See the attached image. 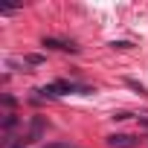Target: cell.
Returning <instances> with one entry per match:
<instances>
[{"label":"cell","instance_id":"10","mask_svg":"<svg viewBox=\"0 0 148 148\" xmlns=\"http://www.w3.org/2000/svg\"><path fill=\"white\" fill-rule=\"evenodd\" d=\"M136 119H139V125H142V128H145V131H148V113H139V116H136Z\"/></svg>","mask_w":148,"mask_h":148},{"label":"cell","instance_id":"1","mask_svg":"<svg viewBox=\"0 0 148 148\" xmlns=\"http://www.w3.org/2000/svg\"><path fill=\"white\" fill-rule=\"evenodd\" d=\"M73 90H79V93H93V87H82V84H73V82H64V79H58V82H52V84H44L38 93H44V96H64V93H73Z\"/></svg>","mask_w":148,"mask_h":148},{"label":"cell","instance_id":"2","mask_svg":"<svg viewBox=\"0 0 148 148\" xmlns=\"http://www.w3.org/2000/svg\"><path fill=\"white\" fill-rule=\"evenodd\" d=\"M105 142H108V148H136L139 136H134V134H110Z\"/></svg>","mask_w":148,"mask_h":148},{"label":"cell","instance_id":"12","mask_svg":"<svg viewBox=\"0 0 148 148\" xmlns=\"http://www.w3.org/2000/svg\"><path fill=\"white\" fill-rule=\"evenodd\" d=\"M12 148H23V142H21V145H18V142H15V145H12Z\"/></svg>","mask_w":148,"mask_h":148},{"label":"cell","instance_id":"9","mask_svg":"<svg viewBox=\"0 0 148 148\" xmlns=\"http://www.w3.org/2000/svg\"><path fill=\"white\" fill-rule=\"evenodd\" d=\"M113 119H116V122H125V119H131V113H125V110H119V113H113Z\"/></svg>","mask_w":148,"mask_h":148},{"label":"cell","instance_id":"11","mask_svg":"<svg viewBox=\"0 0 148 148\" xmlns=\"http://www.w3.org/2000/svg\"><path fill=\"white\" fill-rule=\"evenodd\" d=\"M47 148H73L70 142H52V145H47Z\"/></svg>","mask_w":148,"mask_h":148},{"label":"cell","instance_id":"8","mask_svg":"<svg viewBox=\"0 0 148 148\" xmlns=\"http://www.w3.org/2000/svg\"><path fill=\"white\" fill-rule=\"evenodd\" d=\"M110 47H113V49H131L134 44H131V41H113Z\"/></svg>","mask_w":148,"mask_h":148},{"label":"cell","instance_id":"5","mask_svg":"<svg viewBox=\"0 0 148 148\" xmlns=\"http://www.w3.org/2000/svg\"><path fill=\"white\" fill-rule=\"evenodd\" d=\"M15 128H18V116H15V113H6V119H3V131H6V136H9Z\"/></svg>","mask_w":148,"mask_h":148},{"label":"cell","instance_id":"6","mask_svg":"<svg viewBox=\"0 0 148 148\" xmlns=\"http://www.w3.org/2000/svg\"><path fill=\"white\" fill-rule=\"evenodd\" d=\"M26 64L29 67H41L44 64V55H26Z\"/></svg>","mask_w":148,"mask_h":148},{"label":"cell","instance_id":"7","mask_svg":"<svg viewBox=\"0 0 148 148\" xmlns=\"http://www.w3.org/2000/svg\"><path fill=\"white\" fill-rule=\"evenodd\" d=\"M128 87H134V90H136L139 96H148V90H145V87H142L139 82H134V79H128Z\"/></svg>","mask_w":148,"mask_h":148},{"label":"cell","instance_id":"3","mask_svg":"<svg viewBox=\"0 0 148 148\" xmlns=\"http://www.w3.org/2000/svg\"><path fill=\"white\" fill-rule=\"evenodd\" d=\"M41 44H44L47 49H61V52H76V49H79L73 41H61V38H44Z\"/></svg>","mask_w":148,"mask_h":148},{"label":"cell","instance_id":"4","mask_svg":"<svg viewBox=\"0 0 148 148\" xmlns=\"http://www.w3.org/2000/svg\"><path fill=\"white\" fill-rule=\"evenodd\" d=\"M44 131H47L44 119H41V116H35V119L29 122V134H26V139H23V142H38V139L44 136Z\"/></svg>","mask_w":148,"mask_h":148}]
</instances>
